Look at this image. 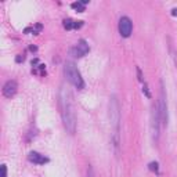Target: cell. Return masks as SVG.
<instances>
[{
	"label": "cell",
	"mask_w": 177,
	"mask_h": 177,
	"mask_svg": "<svg viewBox=\"0 0 177 177\" xmlns=\"http://www.w3.org/2000/svg\"><path fill=\"white\" fill-rule=\"evenodd\" d=\"M73 97L71 90L67 87H63L60 91V107H61V116L65 126L67 132L73 134L76 130V115L75 108H73Z\"/></svg>",
	"instance_id": "1"
},
{
	"label": "cell",
	"mask_w": 177,
	"mask_h": 177,
	"mask_svg": "<svg viewBox=\"0 0 177 177\" xmlns=\"http://www.w3.org/2000/svg\"><path fill=\"white\" fill-rule=\"evenodd\" d=\"M110 120H111L112 129H114V133H112V144H114L115 152L119 154V144H120V138H119L120 107H119V101H118L116 96H112L110 98Z\"/></svg>",
	"instance_id": "2"
},
{
	"label": "cell",
	"mask_w": 177,
	"mask_h": 177,
	"mask_svg": "<svg viewBox=\"0 0 177 177\" xmlns=\"http://www.w3.org/2000/svg\"><path fill=\"white\" fill-rule=\"evenodd\" d=\"M64 73H65L67 80L71 84H73L76 88L80 90V88L84 87V82H83V79H82L80 72H79V69L76 68V65L73 63L68 61L65 64V67H64Z\"/></svg>",
	"instance_id": "3"
},
{
	"label": "cell",
	"mask_w": 177,
	"mask_h": 177,
	"mask_svg": "<svg viewBox=\"0 0 177 177\" xmlns=\"http://www.w3.org/2000/svg\"><path fill=\"white\" fill-rule=\"evenodd\" d=\"M162 90H161V98L158 101V108H159V118H161V126L167 125V105H166V96H165L163 90V83H161Z\"/></svg>",
	"instance_id": "4"
},
{
	"label": "cell",
	"mask_w": 177,
	"mask_h": 177,
	"mask_svg": "<svg viewBox=\"0 0 177 177\" xmlns=\"http://www.w3.org/2000/svg\"><path fill=\"white\" fill-rule=\"evenodd\" d=\"M151 129H152V137L155 141L159 138V130H161V118H159V108L158 104L152 107V120H151Z\"/></svg>",
	"instance_id": "5"
},
{
	"label": "cell",
	"mask_w": 177,
	"mask_h": 177,
	"mask_svg": "<svg viewBox=\"0 0 177 177\" xmlns=\"http://www.w3.org/2000/svg\"><path fill=\"white\" fill-rule=\"evenodd\" d=\"M88 51H90V47H88V44L84 39H80L72 49H71V54H72L73 57H78V58L86 55Z\"/></svg>",
	"instance_id": "6"
},
{
	"label": "cell",
	"mask_w": 177,
	"mask_h": 177,
	"mask_svg": "<svg viewBox=\"0 0 177 177\" xmlns=\"http://www.w3.org/2000/svg\"><path fill=\"white\" fill-rule=\"evenodd\" d=\"M132 31H133V24L130 18L129 17H122L119 19V33L123 37H129L132 35Z\"/></svg>",
	"instance_id": "7"
},
{
	"label": "cell",
	"mask_w": 177,
	"mask_h": 177,
	"mask_svg": "<svg viewBox=\"0 0 177 177\" xmlns=\"http://www.w3.org/2000/svg\"><path fill=\"white\" fill-rule=\"evenodd\" d=\"M17 88H18V84H17L15 80H8L7 83L3 86V96L7 97V98H11V97L15 96Z\"/></svg>",
	"instance_id": "8"
},
{
	"label": "cell",
	"mask_w": 177,
	"mask_h": 177,
	"mask_svg": "<svg viewBox=\"0 0 177 177\" xmlns=\"http://www.w3.org/2000/svg\"><path fill=\"white\" fill-rule=\"evenodd\" d=\"M28 159L32 162V163H36V165H44V163H47V162H49V159H47L46 156L40 155L39 152H36V151L29 152Z\"/></svg>",
	"instance_id": "9"
},
{
	"label": "cell",
	"mask_w": 177,
	"mask_h": 177,
	"mask_svg": "<svg viewBox=\"0 0 177 177\" xmlns=\"http://www.w3.org/2000/svg\"><path fill=\"white\" fill-rule=\"evenodd\" d=\"M42 29H43V26L40 25V24H36V25L32 26V28H26V29H25V33H29V32H33L35 35H39L40 32H42Z\"/></svg>",
	"instance_id": "10"
},
{
	"label": "cell",
	"mask_w": 177,
	"mask_h": 177,
	"mask_svg": "<svg viewBox=\"0 0 177 177\" xmlns=\"http://www.w3.org/2000/svg\"><path fill=\"white\" fill-rule=\"evenodd\" d=\"M71 7H72L73 10H76L78 13H83L84 11V4L82 2H73L72 4H71Z\"/></svg>",
	"instance_id": "11"
},
{
	"label": "cell",
	"mask_w": 177,
	"mask_h": 177,
	"mask_svg": "<svg viewBox=\"0 0 177 177\" xmlns=\"http://www.w3.org/2000/svg\"><path fill=\"white\" fill-rule=\"evenodd\" d=\"M64 28L67 29V31H71V29H75V21L71 18H67L64 19Z\"/></svg>",
	"instance_id": "12"
},
{
	"label": "cell",
	"mask_w": 177,
	"mask_h": 177,
	"mask_svg": "<svg viewBox=\"0 0 177 177\" xmlns=\"http://www.w3.org/2000/svg\"><path fill=\"white\" fill-rule=\"evenodd\" d=\"M148 167H149V170H152V172H155V173H158V163L156 162H151V163L148 165Z\"/></svg>",
	"instance_id": "13"
},
{
	"label": "cell",
	"mask_w": 177,
	"mask_h": 177,
	"mask_svg": "<svg viewBox=\"0 0 177 177\" xmlns=\"http://www.w3.org/2000/svg\"><path fill=\"white\" fill-rule=\"evenodd\" d=\"M2 177H7V166L2 165Z\"/></svg>",
	"instance_id": "14"
},
{
	"label": "cell",
	"mask_w": 177,
	"mask_h": 177,
	"mask_svg": "<svg viewBox=\"0 0 177 177\" xmlns=\"http://www.w3.org/2000/svg\"><path fill=\"white\" fill-rule=\"evenodd\" d=\"M143 91H144V93H145V96H147V97H148V98H149V97H151V94H149V91H148V87H147V84H145V83H144V87H143Z\"/></svg>",
	"instance_id": "15"
},
{
	"label": "cell",
	"mask_w": 177,
	"mask_h": 177,
	"mask_svg": "<svg viewBox=\"0 0 177 177\" xmlns=\"http://www.w3.org/2000/svg\"><path fill=\"white\" fill-rule=\"evenodd\" d=\"M83 26V21H75V29H79Z\"/></svg>",
	"instance_id": "16"
},
{
	"label": "cell",
	"mask_w": 177,
	"mask_h": 177,
	"mask_svg": "<svg viewBox=\"0 0 177 177\" xmlns=\"http://www.w3.org/2000/svg\"><path fill=\"white\" fill-rule=\"evenodd\" d=\"M87 177H94V175H93V167H91V166H88V169H87Z\"/></svg>",
	"instance_id": "17"
},
{
	"label": "cell",
	"mask_w": 177,
	"mask_h": 177,
	"mask_svg": "<svg viewBox=\"0 0 177 177\" xmlns=\"http://www.w3.org/2000/svg\"><path fill=\"white\" fill-rule=\"evenodd\" d=\"M15 61H17V63H22V61H24V55L18 54V55H17V58H15Z\"/></svg>",
	"instance_id": "18"
},
{
	"label": "cell",
	"mask_w": 177,
	"mask_h": 177,
	"mask_svg": "<svg viewBox=\"0 0 177 177\" xmlns=\"http://www.w3.org/2000/svg\"><path fill=\"white\" fill-rule=\"evenodd\" d=\"M137 73H138V79H140V80L143 82V75H141V69H140L138 67H137Z\"/></svg>",
	"instance_id": "19"
},
{
	"label": "cell",
	"mask_w": 177,
	"mask_h": 177,
	"mask_svg": "<svg viewBox=\"0 0 177 177\" xmlns=\"http://www.w3.org/2000/svg\"><path fill=\"white\" fill-rule=\"evenodd\" d=\"M172 15H177V8H175V10L172 11Z\"/></svg>",
	"instance_id": "20"
}]
</instances>
